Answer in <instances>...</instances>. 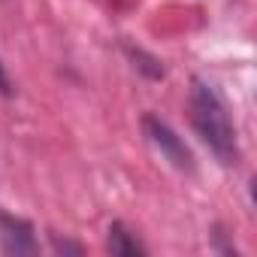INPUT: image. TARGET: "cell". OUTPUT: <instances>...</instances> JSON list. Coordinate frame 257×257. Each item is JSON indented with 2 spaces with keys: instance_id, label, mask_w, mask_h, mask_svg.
Segmentation results:
<instances>
[{
  "instance_id": "obj_5",
  "label": "cell",
  "mask_w": 257,
  "mask_h": 257,
  "mask_svg": "<svg viewBox=\"0 0 257 257\" xmlns=\"http://www.w3.org/2000/svg\"><path fill=\"white\" fill-rule=\"evenodd\" d=\"M121 49H124L127 61L134 64V70H137V73H143L146 79L158 82V79H164V76H167V70H164V61H161L158 55L146 52L143 46H134V43H121Z\"/></svg>"
},
{
  "instance_id": "obj_4",
  "label": "cell",
  "mask_w": 257,
  "mask_h": 257,
  "mask_svg": "<svg viewBox=\"0 0 257 257\" xmlns=\"http://www.w3.org/2000/svg\"><path fill=\"white\" fill-rule=\"evenodd\" d=\"M106 251L112 257H146L149 248L140 242V236L127 227L124 221H112L106 230Z\"/></svg>"
},
{
  "instance_id": "obj_2",
  "label": "cell",
  "mask_w": 257,
  "mask_h": 257,
  "mask_svg": "<svg viewBox=\"0 0 257 257\" xmlns=\"http://www.w3.org/2000/svg\"><path fill=\"white\" fill-rule=\"evenodd\" d=\"M143 134H146L149 146H152V149H155V152L173 167V170L188 173V176L197 173V158H194L191 146L173 131V124H167L161 115H152V112L143 115Z\"/></svg>"
},
{
  "instance_id": "obj_1",
  "label": "cell",
  "mask_w": 257,
  "mask_h": 257,
  "mask_svg": "<svg viewBox=\"0 0 257 257\" xmlns=\"http://www.w3.org/2000/svg\"><path fill=\"white\" fill-rule=\"evenodd\" d=\"M188 106H191V124H194L200 143L209 149V155L221 167H236L242 152H239L236 124L230 118V109H227L221 91L209 79L194 76L191 91H188Z\"/></svg>"
},
{
  "instance_id": "obj_6",
  "label": "cell",
  "mask_w": 257,
  "mask_h": 257,
  "mask_svg": "<svg viewBox=\"0 0 257 257\" xmlns=\"http://www.w3.org/2000/svg\"><path fill=\"white\" fill-rule=\"evenodd\" d=\"M52 251L67 257V254H82L85 245H82V242H73V239H67V236H61V233H52Z\"/></svg>"
},
{
  "instance_id": "obj_3",
  "label": "cell",
  "mask_w": 257,
  "mask_h": 257,
  "mask_svg": "<svg viewBox=\"0 0 257 257\" xmlns=\"http://www.w3.org/2000/svg\"><path fill=\"white\" fill-rule=\"evenodd\" d=\"M0 251L10 257H28L40 251V239H37V227L22 218L13 215L7 209H0Z\"/></svg>"
},
{
  "instance_id": "obj_7",
  "label": "cell",
  "mask_w": 257,
  "mask_h": 257,
  "mask_svg": "<svg viewBox=\"0 0 257 257\" xmlns=\"http://www.w3.org/2000/svg\"><path fill=\"white\" fill-rule=\"evenodd\" d=\"M0 94L4 97H13L16 91H13V82H10V76H7V67H4V61H0Z\"/></svg>"
}]
</instances>
